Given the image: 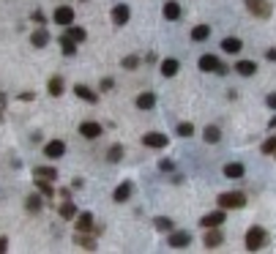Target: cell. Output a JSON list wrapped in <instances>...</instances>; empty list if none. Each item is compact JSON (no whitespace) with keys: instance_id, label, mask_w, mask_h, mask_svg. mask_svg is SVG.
Instances as JSON below:
<instances>
[{"instance_id":"obj_44","label":"cell","mask_w":276,"mask_h":254,"mask_svg":"<svg viewBox=\"0 0 276 254\" xmlns=\"http://www.w3.org/2000/svg\"><path fill=\"white\" fill-rule=\"evenodd\" d=\"M0 104H6V96L3 93H0Z\"/></svg>"},{"instance_id":"obj_40","label":"cell","mask_w":276,"mask_h":254,"mask_svg":"<svg viewBox=\"0 0 276 254\" xmlns=\"http://www.w3.org/2000/svg\"><path fill=\"white\" fill-rule=\"evenodd\" d=\"M112 85H115V82H112V79L107 77V79H104V82H102V90H112Z\"/></svg>"},{"instance_id":"obj_15","label":"cell","mask_w":276,"mask_h":254,"mask_svg":"<svg viewBox=\"0 0 276 254\" xmlns=\"http://www.w3.org/2000/svg\"><path fill=\"white\" fill-rule=\"evenodd\" d=\"M197 66H200V71H210V74H216V71H219V66H222V60H219L216 55H202Z\"/></svg>"},{"instance_id":"obj_38","label":"cell","mask_w":276,"mask_h":254,"mask_svg":"<svg viewBox=\"0 0 276 254\" xmlns=\"http://www.w3.org/2000/svg\"><path fill=\"white\" fill-rule=\"evenodd\" d=\"M158 170H162V172H172V170H175V164H172L170 159H164V161H158Z\"/></svg>"},{"instance_id":"obj_9","label":"cell","mask_w":276,"mask_h":254,"mask_svg":"<svg viewBox=\"0 0 276 254\" xmlns=\"http://www.w3.org/2000/svg\"><path fill=\"white\" fill-rule=\"evenodd\" d=\"M63 153H66V142H63V140H50L44 145V156H46V159H60Z\"/></svg>"},{"instance_id":"obj_25","label":"cell","mask_w":276,"mask_h":254,"mask_svg":"<svg viewBox=\"0 0 276 254\" xmlns=\"http://www.w3.org/2000/svg\"><path fill=\"white\" fill-rule=\"evenodd\" d=\"M33 178H44V181H58L55 167H33Z\"/></svg>"},{"instance_id":"obj_33","label":"cell","mask_w":276,"mask_h":254,"mask_svg":"<svg viewBox=\"0 0 276 254\" xmlns=\"http://www.w3.org/2000/svg\"><path fill=\"white\" fill-rule=\"evenodd\" d=\"M68 36H72L74 38V41H77V44H82V41H85V38H88V33H85V27H77V25H68Z\"/></svg>"},{"instance_id":"obj_45","label":"cell","mask_w":276,"mask_h":254,"mask_svg":"<svg viewBox=\"0 0 276 254\" xmlns=\"http://www.w3.org/2000/svg\"><path fill=\"white\" fill-rule=\"evenodd\" d=\"M0 118H3V104H0Z\"/></svg>"},{"instance_id":"obj_24","label":"cell","mask_w":276,"mask_h":254,"mask_svg":"<svg viewBox=\"0 0 276 254\" xmlns=\"http://www.w3.org/2000/svg\"><path fill=\"white\" fill-rule=\"evenodd\" d=\"M33 183H36V189H38L41 194H44V200H52V197H55V186H52V181H44V178H36V181H33Z\"/></svg>"},{"instance_id":"obj_10","label":"cell","mask_w":276,"mask_h":254,"mask_svg":"<svg viewBox=\"0 0 276 254\" xmlns=\"http://www.w3.org/2000/svg\"><path fill=\"white\" fill-rule=\"evenodd\" d=\"M110 16H112V25H115V27H123V25L128 22V16H132V11H128V5L118 3V5L112 8V14H110Z\"/></svg>"},{"instance_id":"obj_3","label":"cell","mask_w":276,"mask_h":254,"mask_svg":"<svg viewBox=\"0 0 276 254\" xmlns=\"http://www.w3.org/2000/svg\"><path fill=\"white\" fill-rule=\"evenodd\" d=\"M52 22H55L58 27L74 25V5H58L55 14H52Z\"/></svg>"},{"instance_id":"obj_30","label":"cell","mask_w":276,"mask_h":254,"mask_svg":"<svg viewBox=\"0 0 276 254\" xmlns=\"http://www.w3.org/2000/svg\"><path fill=\"white\" fill-rule=\"evenodd\" d=\"M60 219H66V222H72V219H77V205L72 203V200H66V203L60 205Z\"/></svg>"},{"instance_id":"obj_4","label":"cell","mask_w":276,"mask_h":254,"mask_svg":"<svg viewBox=\"0 0 276 254\" xmlns=\"http://www.w3.org/2000/svg\"><path fill=\"white\" fill-rule=\"evenodd\" d=\"M246 8H249L257 19H268L271 11H274V5L268 3V0H246Z\"/></svg>"},{"instance_id":"obj_46","label":"cell","mask_w":276,"mask_h":254,"mask_svg":"<svg viewBox=\"0 0 276 254\" xmlns=\"http://www.w3.org/2000/svg\"><path fill=\"white\" fill-rule=\"evenodd\" d=\"M271 156H274V159H276V151H274V153H271Z\"/></svg>"},{"instance_id":"obj_26","label":"cell","mask_w":276,"mask_h":254,"mask_svg":"<svg viewBox=\"0 0 276 254\" xmlns=\"http://www.w3.org/2000/svg\"><path fill=\"white\" fill-rule=\"evenodd\" d=\"M60 49H63V55H66V57L77 55V41L66 33V36H60Z\"/></svg>"},{"instance_id":"obj_2","label":"cell","mask_w":276,"mask_h":254,"mask_svg":"<svg viewBox=\"0 0 276 254\" xmlns=\"http://www.w3.org/2000/svg\"><path fill=\"white\" fill-rule=\"evenodd\" d=\"M222 211H238V208L246 205V194L244 192H227V194H219L216 197Z\"/></svg>"},{"instance_id":"obj_7","label":"cell","mask_w":276,"mask_h":254,"mask_svg":"<svg viewBox=\"0 0 276 254\" xmlns=\"http://www.w3.org/2000/svg\"><path fill=\"white\" fill-rule=\"evenodd\" d=\"M80 134L85 137V140H98V137H102V123H96V120H82Z\"/></svg>"},{"instance_id":"obj_34","label":"cell","mask_w":276,"mask_h":254,"mask_svg":"<svg viewBox=\"0 0 276 254\" xmlns=\"http://www.w3.org/2000/svg\"><path fill=\"white\" fill-rule=\"evenodd\" d=\"M120 159H123V145H110V151H107V161L118 164Z\"/></svg>"},{"instance_id":"obj_6","label":"cell","mask_w":276,"mask_h":254,"mask_svg":"<svg viewBox=\"0 0 276 254\" xmlns=\"http://www.w3.org/2000/svg\"><path fill=\"white\" fill-rule=\"evenodd\" d=\"M222 244H224V235H222L219 227H208V230H205V238H202L205 249H219Z\"/></svg>"},{"instance_id":"obj_16","label":"cell","mask_w":276,"mask_h":254,"mask_svg":"<svg viewBox=\"0 0 276 254\" xmlns=\"http://www.w3.org/2000/svg\"><path fill=\"white\" fill-rule=\"evenodd\" d=\"M77 233H93V213H77V222H74Z\"/></svg>"},{"instance_id":"obj_35","label":"cell","mask_w":276,"mask_h":254,"mask_svg":"<svg viewBox=\"0 0 276 254\" xmlns=\"http://www.w3.org/2000/svg\"><path fill=\"white\" fill-rule=\"evenodd\" d=\"M137 66H140V55H128V57H123V68H126V71H134Z\"/></svg>"},{"instance_id":"obj_11","label":"cell","mask_w":276,"mask_h":254,"mask_svg":"<svg viewBox=\"0 0 276 254\" xmlns=\"http://www.w3.org/2000/svg\"><path fill=\"white\" fill-rule=\"evenodd\" d=\"M142 142H145V148H167V137L162 134V131H148V134L142 137Z\"/></svg>"},{"instance_id":"obj_20","label":"cell","mask_w":276,"mask_h":254,"mask_svg":"<svg viewBox=\"0 0 276 254\" xmlns=\"http://www.w3.org/2000/svg\"><path fill=\"white\" fill-rule=\"evenodd\" d=\"M134 104H137V109H154L156 107V93H154V90H145V93L137 96V101H134Z\"/></svg>"},{"instance_id":"obj_41","label":"cell","mask_w":276,"mask_h":254,"mask_svg":"<svg viewBox=\"0 0 276 254\" xmlns=\"http://www.w3.org/2000/svg\"><path fill=\"white\" fill-rule=\"evenodd\" d=\"M266 104H268L271 109H276V93H271V96H268V99H266Z\"/></svg>"},{"instance_id":"obj_22","label":"cell","mask_w":276,"mask_h":254,"mask_svg":"<svg viewBox=\"0 0 276 254\" xmlns=\"http://www.w3.org/2000/svg\"><path fill=\"white\" fill-rule=\"evenodd\" d=\"M74 244L82 246L85 252H96V238H90L88 233H77V235H74Z\"/></svg>"},{"instance_id":"obj_28","label":"cell","mask_w":276,"mask_h":254,"mask_svg":"<svg viewBox=\"0 0 276 254\" xmlns=\"http://www.w3.org/2000/svg\"><path fill=\"white\" fill-rule=\"evenodd\" d=\"M202 137H205V142H208V145H216V142L222 140V129H219V126H205Z\"/></svg>"},{"instance_id":"obj_42","label":"cell","mask_w":276,"mask_h":254,"mask_svg":"<svg viewBox=\"0 0 276 254\" xmlns=\"http://www.w3.org/2000/svg\"><path fill=\"white\" fill-rule=\"evenodd\" d=\"M8 252V238H0V254Z\"/></svg>"},{"instance_id":"obj_12","label":"cell","mask_w":276,"mask_h":254,"mask_svg":"<svg viewBox=\"0 0 276 254\" xmlns=\"http://www.w3.org/2000/svg\"><path fill=\"white\" fill-rule=\"evenodd\" d=\"M50 30H46V27H36V30H33L30 33V44H33V47H36V49H44L46 47V44H50Z\"/></svg>"},{"instance_id":"obj_21","label":"cell","mask_w":276,"mask_h":254,"mask_svg":"<svg viewBox=\"0 0 276 254\" xmlns=\"http://www.w3.org/2000/svg\"><path fill=\"white\" fill-rule=\"evenodd\" d=\"M178 68H180V63L175 60V57H164L162 66H158V71H162L164 77H175V74H178Z\"/></svg>"},{"instance_id":"obj_37","label":"cell","mask_w":276,"mask_h":254,"mask_svg":"<svg viewBox=\"0 0 276 254\" xmlns=\"http://www.w3.org/2000/svg\"><path fill=\"white\" fill-rule=\"evenodd\" d=\"M194 134V126L192 123H178V137H192Z\"/></svg>"},{"instance_id":"obj_36","label":"cell","mask_w":276,"mask_h":254,"mask_svg":"<svg viewBox=\"0 0 276 254\" xmlns=\"http://www.w3.org/2000/svg\"><path fill=\"white\" fill-rule=\"evenodd\" d=\"M260 151L266 153V156H271V153L276 151V137H268V140H266V142H262V145H260Z\"/></svg>"},{"instance_id":"obj_17","label":"cell","mask_w":276,"mask_h":254,"mask_svg":"<svg viewBox=\"0 0 276 254\" xmlns=\"http://www.w3.org/2000/svg\"><path fill=\"white\" fill-rule=\"evenodd\" d=\"M74 96H80V99L88 101V104H96L98 101V93H96V90H90L88 85H74Z\"/></svg>"},{"instance_id":"obj_39","label":"cell","mask_w":276,"mask_h":254,"mask_svg":"<svg viewBox=\"0 0 276 254\" xmlns=\"http://www.w3.org/2000/svg\"><path fill=\"white\" fill-rule=\"evenodd\" d=\"M36 99V93L33 90H25V93H20V101H33Z\"/></svg>"},{"instance_id":"obj_1","label":"cell","mask_w":276,"mask_h":254,"mask_svg":"<svg viewBox=\"0 0 276 254\" xmlns=\"http://www.w3.org/2000/svg\"><path fill=\"white\" fill-rule=\"evenodd\" d=\"M244 244H246V252H260L262 246L268 244V233L262 227H252L249 233H246Z\"/></svg>"},{"instance_id":"obj_18","label":"cell","mask_w":276,"mask_h":254,"mask_svg":"<svg viewBox=\"0 0 276 254\" xmlns=\"http://www.w3.org/2000/svg\"><path fill=\"white\" fill-rule=\"evenodd\" d=\"M222 49H224L227 55H238V52L244 49V41L236 36H227V38H222Z\"/></svg>"},{"instance_id":"obj_32","label":"cell","mask_w":276,"mask_h":254,"mask_svg":"<svg viewBox=\"0 0 276 254\" xmlns=\"http://www.w3.org/2000/svg\"><path fill=\"white\" fill-rule=\"evenodd\" d=\"M208 36H210V27H208V25H197V27H192V41H205Z\"/></svg>"},{"instance_id":"obj_27","label":"cell","mask_w":276,"mask_h":254,"mask_svg":"<svg viewBox=\"0 0 276 254\" xmlns=\"http://www.w3.org/2000/svg\"><path fill=\"white\" fill-rule=\"evenodd\" d=\"M236 71L240 74V77H252V74L257 71V63L254 60H238L236 63Z\"/></svg>"},{"instance_id":"obj_19","label":"cell","mask_w":276,"mask_h":254,"mask_svg":"<svg viewBox=\"0 0 276 254\" xmlns=\"http://www.w3.org/2000/svg\"><path fill=\"white\" fill-rule=\"evenodd\" d=\"M180 14H184L180 3H175V0H167V3H164V19L175 22V19H180Z\"/></svg>"},{"instance_id":"obj_8","label":"cell","mask_w":276,"mask_h":254,"mask_svg":"<svg viewBox=\"0 0 276 254\" xmlns=\"http://www.w3.org/2000/svg\"><path fill=\"white\" fill-rule=\"evenodd\" d=\"M224 211H222V208H219V211H214V213H205V216L202 219H200V227H202V230H208V227H222V224H224Z\"/></svg>"},{"instance_id":"obj_43","label":"cell","mask_w":276,"mask_h":254,"mask_svg":"<svg viewBox=\"0 0 276 254\" xmlns=\"http://www.w3.org/2000/svg\"><path fill=\"white\" fill-rule=\"evenodd\" d=\"M266 57H268V60H274V63H276V47H274V49H268V52H266Z\"/></svg>"},{"instance_id":"obj_5","label":"cell","mask_w":276,"mask_h":254,"mask_svg":"<svg viewBox=\"0 0 276 254\" xmlns=\"http://www.w3.org/2000/svg\"><path fill=\"white\" fill-rule=\"evenodd\" d=\"M192 244V235L186 233V230H172L167 238V246L170 249H186V246Z\"/></svg>"},{"instance_id":"obj_29","label":"cell","mask_w":276,"mask_h":254,"mask_svg":"<svg viewBox=\"0 0 276 254\" xmlns=\"http://www.w3.org/2000/svg\"><path fill=\"white\" fill-rule=\"evenodd\" d=\"M154 227L158 230V233H172V230H175V222H172V219H167V216H156V219H154Z\"/></svg>"},{"instance_id":"obj_13","label":"cell","mask_w":276,"mask_h":254,"mask_svg":"<svg viewBox=\"0 0 276 254\" xmlns=\"http://www.w3.org/2000/svg\"><path fill=\"white\" fill-rule=\"evenodd\" d=\"M224 178H230V181H240V178L246 175V167L240 164V161H230V164H224Z\"/></svg>"},{"instance_id":"obj_23","label":"cell","mask_w":276,"mask_h":254,"mask_svg":"<svg viewBox=\"0 0 276 254\" xmlns=\"http://www.w3.org/2000/svg\"><path fill=\"white\" fill-rule=\"evenodd\" d=\"M41 205H44V194H28V200H25V211L28 213H38Z\"/></svg>"},{"instance_id":"obj_31","label":"cell","mask_w":276,"mask_h":254,"mask_svg":"<svg viewBox=\"0 0 276 254\" xmlns=\"http://www.w3.org/2000/svg\"><path fill=\"white\" fill-rule=\"evenodd\" d=\"M46 90H50V96H63V77H50Z\"/></svg>"},{"instance_id":"obj_14","label":"cell","mask_w":276,"mask_h":254,"mask_svg":"<svg viewBox=\"0 0 276 254\" xmlns=\"http://www.w3.org/2000/svg\"><path fill=\"white\" fill-rule=\"evenodd\" d=\"M132 192H134L132 181H123L120 186L112 192V200H115V203H128V200H132Z\"/></svg>"}]
</instances>
